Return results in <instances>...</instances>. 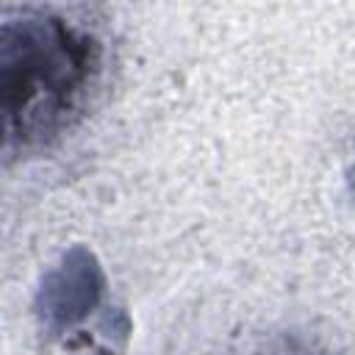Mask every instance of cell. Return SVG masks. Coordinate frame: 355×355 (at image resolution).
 Here are the masks:
<instances>
[{
	"mask_svg": "<svg viewBox=\"0 0 355 355\" xmlns=\"http://www.w3.org/2000/svg\"><path fill=\"white\" fill-rule=\"evenodd\" d=\"M103 39L58 8H6L0 19V111L6 153L50 147L80 122L100 83Z\"/></svg>",
	"mask_w": 355,
	"mask_h": 355,
	"instance_id": "obj_1",
	"label": "cell"
},
{
	"mask_svg": "<svg viewBox=\"0 0 355 355\" xmlns=\"http://www.w3.org/2000/svg\"><path fill=\"white\" fill-rule=\"evenodd\" d=\"M103 291V272L86 250H72L47 275L39 291V316L47 327H67L92 311Z\"/></svg>",
	"mask_w": 355,
	"mask_h": 355,
	"instance_id": "obj_2",
	"label": "cell"
}]
</instances>
